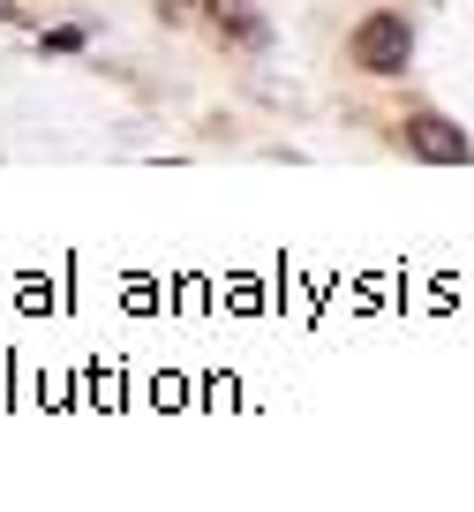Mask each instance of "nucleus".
Segmentation results:
<instances>
[{"label":"nucleus","mask_w":474,"mask_h":512,"mask_svg":"<svg viewBox=\"0 0 474 512\" xmlns=\"http://www.w3.org/2000/svg\"><path fill=\"white\" fill-rule=\"evenodd\" d=\"M354 61H362L369 76H399V68L414 61V31H407V16H392V8L362 16V31H354Z\"/></svg>","instance_id":"obj_1"},{"label":"nucleus","mask_w":474,"mask_h":512,"mask_svg":"<svg viewBox=\"0 0 474 512\" xmlns=\"http://www.w3.org/2000/svg\"><path fill=\"white\" fill-rule=\"evenodd\" d=\"M211 16H219L226 31H241V38H249V46H264V23L249 16V0H211Z\"/></svg>","instance_id":"obj_3"},{"label":"nucleus","mask_w":474,"mask_h":512,"mask_svg":"<svg viewBox=\"0 0 474 512\" xmlns=\"http://www.w3.org/2000/svg\"><path fill=\"white\" fill-rule=\"evenodd\" d=\"M407 151L429 159V166H467L474 159L467 128H452V121H407Z\"/></svg>","instance_id":"obj_2"}]
</instances>
